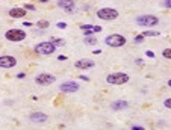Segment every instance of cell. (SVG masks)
Segmentation results:
<instances>
[{
    "label": "cell",
    "instance_id": "6da1fadb",
    "mask_svg": "<svg viewBox=\"0 0 171 130\" xmlns=\"http://www.w3.org/2000/svg\"><path fill=\"white\" fill-rule=\"evenodd\" d=\"M55 52H56V46L52 41H42V42H39V44L35 46V53L42 55V56H50Z\"/></svg>",
    "mask_w": 171,
    "mask_h": 130
},
{
    "label": "cell",
    "instance_id": "7a4b0ae2",
    "mask_svg": "<svg viewBox=\"0 0 171 130\" xmlns=\"http://www.w3.org/2000/svg\"><path fill=\"white\" fill-rule=\"evenodd\" d=\"M97 18L103 20V21H112V20H117L118 18V11L114 9V8H100L97 12H96Z\"/></svg>",
    "mask_w": 171,
    "mask_h": 130
},
{
    "label": "cell",
    "instance_id": "3957f363",
    "mask_svg": "<svg viewBox=\"0 0 171 130\" xmlns=\"http://www.w3.org/2000/svg\"><path fill=\"white\" fill-rule=\"evenodd\" d=\"M129 80H130V77L126 73H112V74H108V77H106V82L109 85H124Z\"/></svg>",
    "mask_w": 171,
    "mask_h": 130
},
{
    "label": "cell",
    "instance_id": "277c9868",
    "mask_svg": "<svg viewBox=\"0 0 171 130\" xmlns=\"http://www.w3.org/2000/svg\"><path fill=\"white\" fill-rule=\"evenodd\" d=\"M135 21L141 27H154L159 24V18L156 15H139V17H136Z\"/></svg>",
    "mask_w": 171,
    "mask_h": 130
},
{
    "label": "cell",
    "instance_id": "5b68a950",
    "mask_svg": "<svg viewBox=\"0 0 171 130\" xmlns=\"http://www.w3.org/2000/svg\"><path fill=\"white\" fill-rule=\"evenodd\" d=\"M105 42H106V46L109 47H123L126 44V38L120 33H112V35H108L105 38Z\"/></svg>",
    "mask_w": 171,
    "mask_h": 130
},
{
    "label": "cell",
    "instance_id": "8992f818",
    "mask_svg": "<svg viewBox=\"0 0 171 130\" xmlns=\"http://www.w3.org/2000/svg\"><path fill=\"white\" fill-rule=\"evenodd\" d=\"M5 36L11 42H20V41H23L26 38V32L21 30V29H11V30H8L5 33Z\"/></svg>",
    "mask_w": 171,
    "mask_h": 130
},
{
    "label": "cell",
    "instance_id": "52a82bcc",
    "mask_svg": "<svg viewBox=\"0 0 171 130\" xmlns=\"http://www.w3.org/2000/svg\"><path fill=\"white\" fill-rule=\"evenodd\" d=\"M59 89L65 94H70V92H77L80 89V85L76 82V80H67V82H62L59 85Z\"/></svg>",
    "mask_w": 171,
    "mask_h": 130
},
{
    "label": "cell",
    "instance_id": "ba28073f",
    "mask_svg": "<svg viewBox=\"0 0 171 130\" xmlns=\"http://www.w3.org/2000/svg\"><path fill=\"white\" fill-rule=\"evenodd\" d=\"M35 82L38 85H41V86H49V85L56 82V77L53 74H49V73H41V74H38L35 77Z\"/></svg>",
    "mask_w": 171,
    "mask_h": 130
},
{
    "label": "cell",
    "instance_id": "9c48e42d",
    "mask_svg": "<svg viewBox=\"0 0 171 130\" xmlns=\"http://www.w3.org/2000/svg\"><path fill=\"white\" fill-rule=\"evenodd\" d=\"M17 67V59L14 56L5 55V56H0V68H14Z\"/></svg>",
    "mask_w": 171,
    "mask_h": 130
},
{
    "label": "cell",
    "instance_id": "30bf717a",
    "mask_svg": "<svg viewBox=\"0 0 171 130\" xmlns=\"http://www.w3.org/2000/svg\"><path fill=\"white\" fill-rule=\"evenodd\" d=\"M58 6L62 9V11H65V12H74V9H76V3L73 2V0H58Z\"/></svg>",
    "mask_w": 171,
    "mask_h": 130
},
{
    "label": "cell",
    "instance_id": "8fae6325",
    "mask_svg": "<svg viewBox=\"0 0 171 130\" xmlns=\"http://www.w3.org/2000/svg\"><path fill=\"white\" fill-rule=\"evenodd\" d=\"M80 29L83 30V36H88L91 33H99V32L103 30L102 26H94V24H82Z\"/></svg>",
    "mask_w": 171,
    "mask_h": 130
},
{
    "label": "cell",
    "instance_id": "7c38bea8",
    "mask_svg": "<svg viewBox=\"0 0 171 130\" xmlns=\"http://www.w3.org/2000/svg\"><path fill=\"white\" fill-rule=\"evenodd\" d=\"M29 119L35 124H42L49 119V116H47V113H42V112H33L29 115Z\"/></svg>",
    "mask_w": 171,
    "mask_h": 130
},
{
    "label": "cell",
    "instance_id": "4fadbf2b",
    "mask_svg": "<svg viewBox=\"0 0 171 130\" xmlns=\"http://www.w3.org/2000/svg\"><path fill=\"white\" fill-rule=\"evenodd\" d=\"M94 65H96V62L91 59H79L74 62V67L79 70H88V68H93Z\"/></svg>",
    "mask_w": 171,
    "mask_h": 130
},
{
    "label": "cell",
    "instance_id": "5bb4252c",
    "mask_svg": "<svg viewBox=\"0 0 171 130\" xmlns=\"http://www.w3.org/2000/svg\"><path fill=\"white\" fill-rule=\"evenodd\" d=\"M9 17L23 18V17H26V9L24 8H12V9H9Z\"/></svg>",
    "mask_w": 171,
    "mask_h": 130
},
{
    "label": "cell",
    "instance_id": "9a60e30c",
    "mask_svg": "<svg viewBox=\"0 0 171 130\" xmlns=\"http://www.w3.org/2000/svg\"><path fill=\"white\" fill-rule=\"evenodd\" d=\"M129 107V103H127L126 100H117L112 103V109L114 110H123V109H127Z\"/></svg>",
    "mask_w": 171,
    "mask_h": 130
},
{
    "label": "cell",
    "instance_id": "2e32d148",
    "mask_svg": "<svg viewBox=\"0 0 171 130\" xmlns=\"http://www.w3.org/2000/svg\"><path fill=\"white\" fill-rule=\"evenodd\" d=\"M83 42H85L87 46H96L99 41H97V38H96V36L88 35V36H83Z\"/></svg>",
    "mask_w": 171,
    "mask_h": 130
},
{
    "label": "cell",
    "instance_id": "e0dca14e",
    "mask_svg": "<svg viewBox=\"0 0 171 130\" xmlns=\"http://www.w3.org/2000/svg\"><path fill=\"white\" fill-rule=\"evenodd\" d=\"M49 26H50V23L46 21V20H41V21L36 23V27H39V29H47Z\"/></svg>",
    "mask_w": 171,
    "mask_h": 130
},
{
    "label": "cell",
    "instance_id": "ac0fdd59",
    "mask_svg": "<svg viewBox=\"0 0 171 130\" xmlns=\"http://www.w3.org/2000/svg\"><path fill=\"white\" fill-rule=\"evenodd\" d=\"M141 35H142L144 38H145V36H157L159 32H156V30H145V32H142Z\"/></svg>",
    "mask_w": 171,
    "mask_h": 130
},
{
    "label": "cell",
    "instance_id": "d6986e66",
    "mask_svg": "<svg viewBox=\"0 0 171 130\" xmlns=\"http://www.w3.org/2000/svg\"><path fill=\"white\" fill-rule=\"evenodd\" d=\"M162 56H163L165 59L169 61V59H171V50H169V49H165V50L162 52Z\"/></svg>",
    "mask_w": 171,
    "mask_h": 130
},
{
    "label": "cell",
    "instance_id": "ffe728a7",
    "mask_svg": "<svg viewBox=\"0 0 171 130\" xmlns=\"http://www.w3.org/2000/svg\"><path fill=\"white\" fill-rule=\"evenodd\" d=\"M135 42H136V44H141V42L144 41V36L142 35H138V36H135V39H133Z\"/></svg>",
    "mask_w": 171,
    "mask_h": 130
},
{
    "label": "cell",
    "instance_id": "44dd1931",
    "mask_svg": "<svg viewBox=\"0 0 171 130\" xmlns=\"http://www.w3.org/2000/svg\"><path fill=\"white\" fill-rule=\"evenodd\" d=\"M23 8H24L26 11H27V9H29V11H35V6H33V5H30V3H26V5H23Z\"/></svg>",
    "mask_w": 171,
    "mask_h": 130
},
{
    "label": "cell",
    "instance_id": "7402d4cb",
    "mask_svg": "<svg viewBox=\"0 0 171 130\" xmlns=\"http://www.w3.org/2000/svg\"><path fill=\"white\" fill-rule=\"evenodd\" d=\"M52 42H53V44L58 47V46H62V44H64V39H53Z\"/></svg>",
    "mask_w": 171,
    "mask_h": 130
},
{
    "label": "cell",
    "instance_id": "603a6c76",
    "mask_svg": "<svg viewBox=\"0 0 171 130\" xmlns=\"http://www.w3.org/2000/svg\"><path fill=\"white\" fill-rule=\"evenodd\" d=\"M163 106H165L166 109H171V98H166V100L163 101Z\"/></svg>",
    "mask_w": 171,
    "mask_h": 130
},
{
    "label": "cell",
    "instance_id": "cb8c5ba5",
    "mask_svg": "<svg viewBox=\"0 0 171 130\" xmlns=\"http://www.w3.org/2000/svg\"><path fill=\"white\" fill-rule=\"evenodd\" d=\"M65 27H67V23H62V21L58 23V29H65Z\"/></svg>",
    "mask_w": 171,
    "mask_h": 130
},
{
    "label": "cell",
    "instance_id": "d4e9b609",
    "mask_svg": "<svg viewBox=\"0 0 171 130\" xmlns=\"http://www.w3.org/2000/svg\"><path fill=\"white\" fill-rule=\"evenodd\" d=\"M163 6L165 8H169L171 6V0H163Z\"/></svg>",
    "mask_w": 171,
    "mask_h": 130
},
{
    "label": "cell",
    "instance_id": "484cf974",
    "mask_svg": "<svg viewBox=\"0 0 171 130\" xmlns=\"http://www.w3.org/2000/svg\"><path fill=\"white\" fill-rule=\"evenodd\" d=\"M145 55H147L148 58H154V53H153L151 50H147V52H145Z\"/></svg>",
    "mask_w": 171,
    "mask_h": 130
},
{
    "label": "cell",
    "instance_id": "4316f807",
    "mask_svg": "<svg viewBox=\"0 0 171 130\" xmlns=\"http://www.w3.org/2000/svg\"><path fill=\"white\" fill-rule=\"evenodd\" d=\"M132 130H144L142 125H132Z\"/></svg>",
    "mask_w": 171,
    "mask_h": 130
},
{
    "label": "cell",
    "instance_id": "83f0119b",
    "mask_svg": "<svg viewBox=\"0 0 171 130\" xmlns=\"http://www.w3.org/2000/svg\"><path fill=\"white\" fill-rule=\"evenodd\" d=\"M79 79H80V80H85V82L90 80V77H87V76H79Z\"/></svg>",
    "mask_w": 171,
    "mask_h": 130
},
{
    "label": "cell",
    "instance_id": "f1b7e54d",
    "mask_svg": "<svg viewBox=\"0 0 171 130\" xmlns=\"http://www.w3.org/2000/svg\"><path fill=\"white\" fill-rule=\"evenodd\" d=\"M26 77V74L24 73H20V74H17V79H24Z\"/></svg>",
    "mask_w": 171,
    "mask_h": 130
},
{
    "label": "cell",
    "instance_id": "f546056e",
    "mask_svg": "<svg viewBox=\"0 0 171 130\" xmlns=\"http://www.w3.org/2000/svg\"><path fill=\"white\" fill-rule=\"evenodd\" d=\"M23 24H24L26 27H30V26H33V24H32V23H29V21H26V23H23Z\"/></svg>",
    "mask_w": 171,
    "mask_h": 130
},
{
    "label": "cell",
    "instance_id": "4dcf8cb0",
    "mask_svg": "<svg viewBox=\"0 0 171 130\" xmlns=\"http://www.w3.org/2000/svg\"><path fill=\"white\" fill-rule=\"evenodd\" d=\"M39 2H49V0H39Z\"/></svg>",
    "mask_w": 171,
    "mask_h": 130
}]
</instances>
